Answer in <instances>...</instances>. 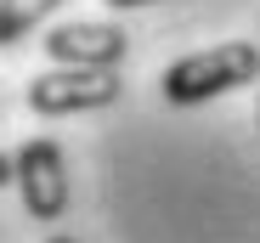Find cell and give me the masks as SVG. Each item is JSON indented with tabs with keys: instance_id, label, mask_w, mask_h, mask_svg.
I'll use <instances>...</instances> for the list:
<instances>
[{
	"instance_id": "obj_1",
	"label": "cell",
	"mask_w": 260,
	"mask_h": 243,
	"mask_svg": "<svg viewBox=\"0 0 260 243\" xmlns=\"http://www.w3.org/2000/svg\"><path fill=\"white\" fill-rule=\"evenodd\" d=\"M254 79H260V46H254V40H226V46L192 51L176 68H164L158 91H164V102L192 108V102H209V96H221V91L254 85Z\"/></svg>"
},
{
	"instance_id": "obj_2",
	"label": "cell",
	"mask_w": 260,
	"mask_h": 243,
	"mask_svg": "<svg viewBox=\"0 0 260 243\" xmlns=\"http://www.w3.org/2000/svg\"><path fill=\"white\" fill-rule=\"evenodd\" d=\"M119 74L113 68H51V74H40L28 79V108L34 113H96V108H113L119 102Z\"/></svg>"
},
{
	"instance_id": "obj_3",
	"label": "cell",
	"mask_w": 260,
	"mask_h": 243,
	"mask_svg": "<svg viewBox=\"0 0 260 243\" xmlns=\"http://www.w3.org/2000/svg\"><path fill=\"white\" fill-rule=\"evenodd\" d=\"M12 164H17V198H23V210L28 221H62L68 210V158L57 142H23L12 153Z\"/></svg>"
},
{
	"instance_id": "obj_4",
	"label": "cell",
	"mask_w": 260,
	"mask_h": 243,
	"mask_svg": "<svg viewBox=\"0 0 260 243\" xmlns=\"http://www.w3.org/2000/svg\"><path fill=\"white\" fill-rule=\"evenodd\" d=\"M40 46L51 51L57 68H119L130 51V34L119 23H62Z\"/></svg>"
},
{
	"instance_id": "obj_5",
	"label": "cell",
	"mask_w": 260,
	"mask_h": 243,
	"mask_svg": "<svg viewBox=\"0 0 260 243\" xmlns=\"http://www.w3.org/2000/svg\"><path fill=\"white\" fill-rule=\"evenodd\" d=\"M57 6H62V0H0V46H17V40L34 23H46Z\"/></svg>"
},
{
	"instance_id": "obj_6",
	"label": "cell",
	"mask_w": 260,
	"mask_h": 243,
	"mask_svg": "<svg viewBox=\"0 0 260 243\" xmlns=\"http://www.w3.org/2000/svg\"><path fill=\"white\" fill-rule=\"evenodd\" d=\"M6 181H17V164H12L6 153H0V187H6Z\"/></svg>"
},
{
	"instance_id": "obj_7",
	"label": "cell",
	"mask_w": 260,
	"mask_h": 243,
	"mask_svg": "<svg viewBox=\"0 0 260 243\" xmlns=\"http://www.w3.org/2000/svg\"><path fill=\"white\" fill-rule=\"evenodd\" d=\"M108 6H119V12H130V6H153V0H108Z\"/></svg>"
},
{
	"instance_id": "obj_8",
	"label": "cell",
	"mask_w": 260,
	"mask_h": 243,
	"mask_svg": "<svg viewBox=\"0 0 260 243\" xmlns=\"http://www.w3.org/2000/svg\"><path fill=\"white\" fill-rule=\"evenodd\" d=\"M46 243H74V237H46Z\"/></svg>"
}]
</instances>
